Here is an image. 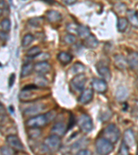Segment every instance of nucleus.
<instances>
[{
    "label": "nucleus",
    "mask_w": 138,
    "mask_h": 155,
    "mask_svg": "<svg viewBox=\"0 0 138 155\" xmlns=\"http://www.w3.org/2000/svg\"><path fill=\"white\" fill-rule=\"evenodd\" d=\"M51 66L47 61H39L34 65V71L39 75H44L51 71Z\"/></svg>",
    "instance_id": "9d476101"
},
{
    "label": "nucleus",
    "mask_w": 138,
    "mask_h": 155,
    "mask_svg": "<svg viewBox=\"0 0 138 155\" xmlns=\"http://www.w3.org/2000/svg\"><path fill=\"white\" fill-rule=\"evenodd\" d=\"M88 143H89V142H88L87 139H80V140H79V141H77V142H75V143L72 145V150L75 151L81 150H83V149H82V147L86 146L88 144Z\"/></svg>",
    "instance_id": "a878e982"
},
{
    "label": "nucleus",
    "mask_w": 138,
    "mask_h": 155,
    "mask_svg": "<svg viewBox=\"0 0 138 155\" xmlns=\"http://www.w3.org/2000/svg\"><path fill=\"white\" fill-rule=\"evenodd\" d=\"M35 37L31 34H27L25 35L23 39H22V44L24 47H26L29 46V45L31 44L32 41H34Z\"/></svg>",
    "instance_id": "7c9ffc66"
},
{
    "label": "nucleus",
    "mask_w": 138,
    "mask_h": 155,
    "mask_svg": "<svg viewBox=\"0 0 138 155\" xmlns=\"http://www.w3.org/2000/svg\"><path fill=\"white\" fill-rule=\"evenodd\" d=\"M34 83L37 87H45L48 84V80L43 75H39L35 78Z\"/></svg>",
    "instance_id": "cd10ccee"
},
{
    "label": "nucleus",
    "mask_w": 138,
    "mask_h": 155,
    "mask_svg": "<svg viewBox=\"0 0 138 155\" xmlns=\"http://www.w3.org/2000/svg\"><path fill=\"white\" fill-rule=\"evenodd\" d=\"M114 9H115V11H116V12H117V13H119V14L124 13V12L127 11L126 4H124L123 3H117L116 4H115Z\"/></svg>",
    "instance_id": "2f4dec72"
},
{
    "label": "nucleus",
    "mask_w": 138,
    "mask_h": 155,
    "mask_svg": "<svg viewBox=\"0 0 138 155\" xmlns=\"http://www.w3.org/2000/svg\"><path fill=\"white\" fill-rule=\"evenodd\" d=\"M137 86L138 87V74H137Z\"/></svg>",
    "instance_id": "c03bdc74"
},
{
    "label": "nucleus",
    "mask_w": 138,
    "mask_h": 155,
    "mask_svg": "<svg viewBox=\"0 0 138 155\" xmlns=\"http://www.w3.org/2000/svg\"><path fill=\"white\" fill-rule=\"evenodd\" d=\"M29 24L31 25L33 27H39L41 26L42 23L44 22V17H33L29 19Z\"/></svg>",
    "instance_id": "c85d7f7f"
},
{
    "label": "nucleus",
    "mask_w": 138,
    "mask_h": 155,
    "mask_svg": "<svg viewBox=\"0 0 138 155\" xmlns=\"http://www.w3.org/2000/svg\"><path fill=\"white\" fill-rule=\"evenodd\" d=\"M11 21H10L8 19L5 18L1 21V28L2 29V31L5 32L7 33V32H9L10 30H11Z\"/></svg>",
    "instance_id": "c756f323"
},
{
    "label": "nucleus",
    "mask_w": 138,
    "mask_h": 155,
    "mask_svg": "<svg viewBox=\"0 0 138 155\" xmlns=\"http://www.w3.org/2000/svg\"><path fill=\"white\" fill-rule=\"evenodd\" d=\"M57 59L63 65H66L69 64L72 61V56L71 54L66 52H61L57 54Z\"/></svg>",
    "instance_id": "412c9836"
},
{
    "label": "nucleus",
    "mask_w": 138,
    "mask_h": 155,
    "mask_svg": "<svg viewBox=\"0 0 138 155\" xmlns=\"http://www.w3.org/2000/svg\"><path fill=\"white\" fill-rule=\"evenodd\" d=\"M128 65L133 70L138 69V52H130L127 57Z\"/></svg>",
    "instance_id": "2eb2a0df"
},
{
    "label": "nucleus",
    "mask_w": 138,
    "mask_h": 155,
    "mask_svg": "<svg viewBox=\"0 0 138 155\" xmlns=\"http://www.w3.org/2000/svg\"><path fill=\"white\" fill-rule=\"evenodd\" d=\"M137 155H138V154H137Z\"/></svg>",
    "instance_id": "a18cd8bd"
},
{
    "label": "nucleus",
    "mask_w": 138,
    "mask_h": 155,
    "mask_svg": "<svg viewBox=\"0 0 138 155\" xmlns=\"http://www.w3.org/2000/svg\"><path fill=\"white\" fill-rule=\"evenodd\" d=\"M93 97V90L86 89L82 92L79 98V101L82 104H87L92 101Z\"/></svg>",
    "instance_id": "4468645a"
},
{
    "label": "nucleus",
    "mask_w": 138,
    "mask_h": 155,
    "mask_svg": "<svg viewBox=\"0 0 138 155\" xmlns=\"http://www.w3.org/2000/svg\"><path fill=\"white\" fill-rule=\"evenodd\" d=\"M15 74L12 73L11 74V76L9 77L8 79V86L10 87H11L15 83Z\"/></svg>",
    "instance_id": "58836bf2"
},
{
    "label": "nucleus",
    "mask_w": 138,
    "mask_h": 155,
    "mask_svg": "<svg viewBox=\"0 0 138 155\" xmlns=\"http://www.w3.org/2000/svg\"><path fill=\"white\" fill-rule=\"evenodd\" d=\"M128 96H129V92H128V90L126 87L120 86L117 87L116 94H115L117 101L119 102L124 101L127 99Z\"/></svg>",
    "instance_id": "6ab92c4d"
},
{
    "label": "nucleus",
    "mask_w": 138,
    "mask_h": 155,
    "mask_svg": "<svg viewBox=\"0 0 138 155\" xmlns=\"http://www.w3.org/2000/svg\"><path fill=\"white\" fill-rule=\"evenodd\" d=\"M44 105L42 104L32 105V106L27 107V108L25 110L24 114L26 116H36L37 114L43 110L44 109Z\"/></svg>",
    "instance_id": "f8f14e48"
},
{
    "label": "nucleus",
    "mask_w": 138,
    "mask_h": 155,
    "mask_svg": "<svg viewBox=\"0 0 138 155\" xmlns=\"http://www.w3.org/2000/svg\"><path fill=\"white\" fill-rule=\"evenodd\" d=\"M127 19L129 23L135 28H138V13L135 10H129L126 11Z\"/></svg>",
    "instance_id": "a211bd4d"
},
{
    "label": "nucleus",
    "mask_w": 138,
    "mask_h": 155,
    "mask_svg": "<svg viewBox=\"0 0 138 155\" xmlns=\"http://www.w3.org/2000/svg\"><path fill=\"white\" fill-rule=\"evenodd\" d=\"M34 71V65L32 63H26L25 64L22 68L21 71V77L23 78V77H28L31 74L32 71Z\"/></svg>",
    "instance_id": "4be33fe9"
},
{
    "label": "nucleus",
    "mask_w": 138,
    "mask_h": 155,
    "mask_svg": "<svg viewBox=\"0 0 138 155\" xmlns=\"http://www.w3.org/2000/svg\"><path fill=\"white\" fill-rule=\"evenodd\" d=\"M42 53V51L39 46H33L28 51L26 55L31 58H36Z\"/></svg>",
    "instance_id": "393cba45"
},
{
    "label": "nucleus",
    "mask_w": 138,
    "mask_h": 155,
    "mask_svg": "<svg viewBox=\"0 0 138 155\" xmlns=\"http://www.w3.org/2000/svg\"><path fill=\"white\" fill-rule=\"evenodd\" d=\"M119 153L121 155H128L129 154V147H128L124 142H122V146L120 147Z\"/></svg>",
    "instance_id": "e433bc0d"
},
{
    "label": "nucleus",
    "mask_w": 138,
    "mask_h": 155,
    "mask_svg": "<svg viewBox=\"0 0 138 155\" xmlns=\"http://www.w3.org/2000/svg\"><path fill=\"white\" fill-rule=\"evenodd\" d=\"M74 124H75V119L73 116L71 115L69 119V126H68V130L71 129L72 127L74 126Z\"/></svg>",
    "instance_id": "ea45409f"
},
{
    "label": "nucleus",
    "mask_w": 138,
    "mask_h": 155,
    "mask_svg": "<svg viewBox=\"0 0 138 155\" xmlns=\"http://www.w3.org/2000/svg\"><path fill=\"white\" fill-rule=\"evenodd\" d=\"M77 124H78L79 128L84 132L91 131L93 127L92 119L86 114H82V115H80L77 120Z\"/></svg>",
    "instance_id": "39448f33"
},
{
    "label": "nucleus",
    "mask_w": 138,
    "mask_h": 155,
    "mask_svg": "<svg viewBox=\"0 0 138 155\" xmlns=\"http://www.w3.org/2000/svg\"><path fill=\"white\" fill-rule=\"evenodd\" d=\"M84 70H85L84 66L82 63H80V62H76V63H75L73 65H72L71 68V71L72 72V73L76 74H82L83 72L84 71Z\"/></svg>",
    "instance_id": "bb28decb"
},
{
    "label": "nucleus",
    "mask_w": 138,
    "mask_h": 155,
    "mask_svg": "<svg viewBox=\"0 0 138 155\" xmlns=\"http://www.w3.org/2000/svg\"><path fill=\"white\" fill-rule=\"evenodd\" d=\"M44 144L49 152H55L60 148L62 144L61 139L59 137L52 134L45 139Z\"/></svg>",
    "instance_id": "20e7f679"
},
{
    "label": "nucleus",
    "mask_w": 138,
    "mask_h": 155,
    "mask_svg": "<svg viewBox=\"0 0 138 155\" xmlns=\"http://www.w3.org/2000/svg\"><path fill=\"white\" fill-rule=\"evenodd\" d=\"M98 40L96 38V37L93 34L90 35L89 37L84 39V41H83V45L87 48H95L98 46Z\"/></svg>",
    "instance_id": "f3484780"
},
{
    "label": "nucleus",
    "mask_w": 138,
    "mask_h": 155,
    "mask_svg": "<svg viewBox=\"0 0 138 155\" xmlns=\"http://www.w3.org/2000/svg\"><path fill=\"white\" fill-rule=\"evenodd\" d=\"M91 86L93 90L98 93H104L107 91L106 81L102 79L94 78L92 80Z\"/></svg>",
    "instance_id": "1a4fd4ad"
},
{
    "label": "nucleus",
    "mask_w": 138,
    "mask_h": 155,
    "mask_svg": "<svg viewBox=\"0 0 138 155\" xmlns=\"http://www.w3.org/2000/svg\"><path fill=\"white\" fill-rule=\"evenodd\" d=\"M114 62L115 66L119 70H124L128 66L127 59L122 55H116L114 57Z\"/></svg>",
    "instance_id": "aec40b11"
},
{
    "label": "nucleus",
    "mask_w": 138,
    "mask_h": 155,
    "mask_svg": "<svg viewBox=\"0 0 138 155\" xmlns=\"http://www.w3.org/2000/svg\"><path fill=\"white\" fill-rule=\"evenodd\" d=\"M68 130V127L63 122H57L53 125L51 128V132L54 135H57L59 137L64 136Z\"/></svg>",
    "instance_id": "9b49d317"
},
{
    "label": "nucleus",
    "mask_w": 138,
    "mask_h": 155,
    "mask_svg": "<svg viewBox=\"0 0 138 155\" xmlns=\"http://www.w3.org/2000/svg\"><path fill=\"white\" fill-rule=\"evenodd\" d=\"M14 150L10 146H3L1 147V155H14Z\"/></svg>",
    "instance_id": "473e14b6"
},
{
    "label": "nucleus",
    "mask_w": 138,
    "mask_h": 155,
    "mask_svg": "<svg viewBox=\"0 0 138 155\" xmlns=\"http://www.w3.org/2000/svg\"><path fill=\"white\" fill-rule=\"evenodd\" d=\"M6 143L14 150L23 151L24 150V146L21 141V140L19 139L18 137L14 135V134H11V135L7 136Z\"/></svg>",
    "instance_id": "0eeeda50"
},
{
    "label": "nucleus",
    "mask_w": 138,
    "mask_h": 155,
    "mask_svg": "<svg viewBox=\"0 0 138 155\" xmlns=\"http://www.w3.org/2000/svg\"><path fill=\"white\" fill-rule=\"evenodd\" d=\"M79 24H77L75 23H71L67 25V31L69 32V34H77V29H78Z\"/></svg>",
    "instance_id": "72a5a7b5"
},
{
    "label": "nucleus",
    "mask_w": 138,
    "mask_h": 155,
    "mask_svg": "<svg viewBox=\"0 0 138 155\" xmlns=\"http://www.w3.org/2000/svg\"><path fill=\"white\" fill-rule=\"evenodd\" d=\"M64 41H65V43L67 44H72L75 43V41H76V37H75L74 35L68 34L64 37Z\"/></svg>",
    "instance_id": "f704fd0d"
},
{
    "label": "nucleus",
    "mask_w": 138,
    "mask_h": 155,
    "mask_svg": "<svg viewBox=\"0 0 138 155\" xmlns=\"http://www.w3.org/2000/svg\"><path fill=\"white\" fill-rule=\"evenodd\" d=\"M123 142L129 147L134 146V145L135 144V137L132 130L128 129L124 132Z\"/></svg>",
    "instance_id": "ddd939ff"
},
{
    "label": "nucleus",
    "mask_w": 138,
    "mask_h": 155,
    "mask_svg": "<svg viewBox=\"0 0 138 155\" xmlns=\"http://www.w3.org/2000/svg\"><path fill=\"white\" fill-rule=\"evenodd\" d=\"M75 155H92V152L86 149H83L78 151Z\"/></svg>",
    "instance_id": "4c0bfd02"
},
{
    "label": "nucleus",
    "mask_w": 138,
    "mask_h": 155,
    "mask_svg": "<svg viewBox=\"0 0 138 155\" xmlns=\"http://www.w3.org/2000/svg\"><path fill=\"white\" fill-rule=\"evenodd\" d=\"M44 2L48 4H53L54 3L53 1H51V0H48V1H44Z\"/></svg>",
    "instance_id": "37998d69"
},
{
    "label": "nucleus",
    "mask_w": 138,
    "mask_h": 155,
    "mask_svg": "<svg viewBox=\"0 0 138 155\" xmlns=\"http://www.w3.org/2000/svg\"><path fill=\"white\" fill-rule=\"evenodd\" d=\"M96 69L102 79H104L106 81H110V78H111V72H110L109 66H107L103 62H99L96 65Z\"/></svg>",
    "instance_id": "6e6552de"
},
{
    "label": "nucleus",
    "mask_w": 138,
    "mask_h": 155,
    "mask_svg": "<svg viewBox=\"0 0 138 155\" xmlns=\"http://www.w3.org/2000/svg\"><path fill=\"white\" fill-rule=\"evenodd\" d=\"M40 133H41V131L39 130V128H30L29 136L31 138H37L39 135Z\"/></svg>",
    "instance_id": "c9c22d12"
},
{
    "label": "nucleus",
    "mask_w": 138,
    "mask_h": 155,
    "mask_svg": "<svg viewBox=\"0 0 138 155\" xmlns=\"http://www.w3.org/2000/svg\"><path fill=\"white\" fill-rule=\"evenodd\" d=\"M55 117L54 111L47 112L46 114H38V115L32 117L26 122L27 127L30 128H40L46 126Z\"/></svg>",
    "instance_id": "f257e3e1"
},
{
    "label": "nucleus",
    "mask_w": 138,
    "mask_h": 155,
    "mask_svg": "<svg viewBox=\"0 0 138 155\" xmlns=\"http://www.w3.org/2000/svg\"><path fill=\"white\" fill-rule=\"evenodd\" d=\"M103 138L114 144L117 143L120 137V130L115 124H109L102 132Z\"/></svg>",
    "instance_id": "f03ea898"
},
{
    "label": "nucleus",
    "mask_w": 138,
    "mask_h": 155,
    "mask_svg": "<svg viewBox=\"0 0 138 155\" xmlns=\"http://www.w3.org/2000/svg\"><path fill=\"white\" fill-rule=\"evenodd\" d=\"M64 3L67 5H72L76 3V1H75V0H66V1H64Z\"/></svg>",
    "instance_id": "79ce46f5"
},
{
    "label": "nucleus",
    "mask_w": 138,
    "mask_h": 155,
    "mask_svg": "<svg viewBox=\"0 0 138 155\" xmlns=\"http://www.w3.org/2000/svg\"><path fill=\"white\" fill-rule=\"evenodd\" d=\"M129 21L126 17H119L117 21V30L119 32H123L126 31L128 25H129Z\"/></svg>",
    "instance_id": "b1692460"
},
{
    "label": "nucleus",
    "mask_w": 138,
    "mask_h": 155,
    "mask_svg": "<svg viewBox=\"0 0 138 155\" xmlns=\"http://www.w3.org/2000/svg\"><path fill=\"white\" fill-rule=\"evenodd\" d=\"M46 16L48 21L51 23H56V22H59L62 19L61 13L58 11H54V10L48 11L46 13Z\"/></svg>",
    "instance_id": "dca6fc26"
},
{
    "label": "nucleus",
    "mask_w": 138,
    "mask_h": 155,
    "mask_svg": "<svg viewBox=\"0 0 138 155\" xmlns=\"http://www.w3.org/2000/svg\"><path fill=\"white\" fill-rule=\"evenodd\" d=\"M86 80V77L84 73L77 74L71 80V86L76 91H82L84 88Z\"/></svg>",
    "instance_id": "423d86ee"
},
{
    "label": "nucleus",
    "mask_w": 138,
    "mask_h": 155,
    "mask_svg": "<svg viewBox=\"0 0 138 155\" xmlns=\"http://www.w3.org/2000/svg\"><path fill=\"white\" fill-rule=\"evenodd\" d=\"M91 34V33L90 32L89 27L84 26V25H79L78 29H77V35H78L79 37L84 39L89 37Z\"/></svg>",
    "instance_id": "5701e85b"
},
{
    "label": "nucleus",
    "mask_w": 138,
    "mask_h": 155,
    "mask_svg": "<svg viewBox=\"0 0 138 155\" xmlns=\"http://www.w3.org/2000/svg\"><path fill=\"white\" fill-rule=\"evenodd\" d=\"M95 149L99 155H109L113 151V144L104 138H99L95 142Z\"/></svg>",
    "instance_id": "7ed1b4c3"
},
{
    "label": "nucleus",
    "mask_w": 138,
    "mask_h": 155,
    "mask_svg": "<svg viewBox=\"0 0 138 155\" xmlns=\"http://www.w3.org/2000/svg\"><path fill=\"white\" fill-rule=\"evenodd\" d=\"M0 36H1L2 41H6L8 39V35H7L6 32H3V31H1V35H0Z\"/></svg>",
    "instance_id": "a19ab883"
}]
</instances>
